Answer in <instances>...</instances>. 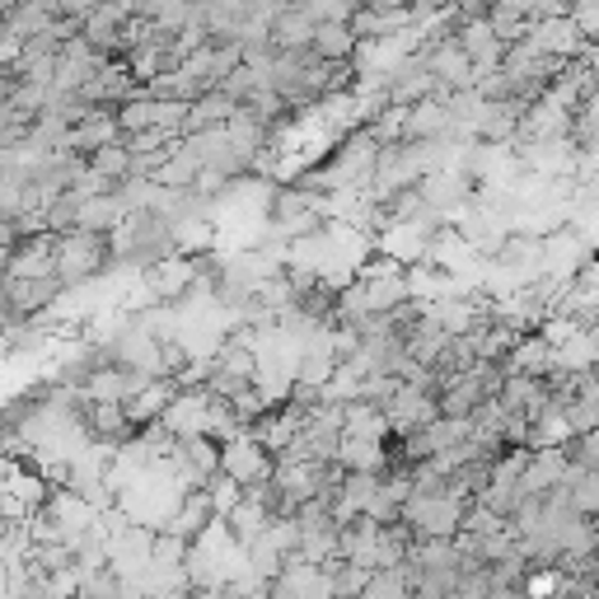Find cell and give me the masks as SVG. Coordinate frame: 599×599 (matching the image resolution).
<instances>
[{"label": "cell", "instance_id": "obj_1", "mask_svg": "<svg viewBox=\"0 0 599 599\" xmlns=\"http://www.w3.org/2000/svg\"><path fill=\"white\" fill-rule=\"evenodd\" d=\"M220 473L234 478L240 487H254L262 478H272V460H267V450L258 445L254 436H234L225 450H220Z\"/></svg>", "mask_w": 599, "mask_h": 599}, {"label": "cell", "instance_id": "obj_3", "mask_svg": "<svg viewBox=\"0 0 599 599\" xmlns=\"http://www.w3.org/2000/svg\"><path fill=\"white\" fill-rule=\"evenodd\" d=\"M89 169H94V173H103V179L113 183V179H122V173L132 169V155H127V146H122V140H113V146H99V150H94Z\"/></svg>", "mask_w": 599, "mask_h": 599}, {"label": "cell", "instance_id": "obj_2", "mask_svg": "<svg viewBox=\"0 0 599 599\" xmlns=\"http://www.w3.org/2000/svg\"><path fill=\"white\" fill-rule=\"evenodd\" d=\"M314 14L309 10H281L272 24H267V34L277 38V47L281 52H300V47H309V38H314Z\"/></svg>", "mask_w": 599, "mask_h": 599}]
</instances>
